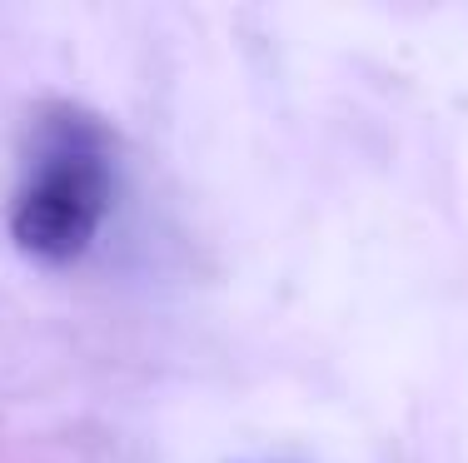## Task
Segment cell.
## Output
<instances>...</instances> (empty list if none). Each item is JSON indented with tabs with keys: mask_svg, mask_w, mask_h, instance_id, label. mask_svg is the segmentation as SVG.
I'll use <instances>...</instances> for the list:
<instances>
[{
	"mask_svg": "<svg viewBox=\"0 0 468 463\" xmlns=\"http://www.w3.org/2000/svg\"><path fill=\"white\" fill-rule=\"evenodd\" d=\"M110 205H115V160L105 130L75 110L50 115L10 205L16 249L40 264H75L95 245Z\"/></svg>",
	"mask_w": 468,
	"mask_h": 463,
	"instance_id": "obj_1",
	"label": "cell"
}]
</instances>
